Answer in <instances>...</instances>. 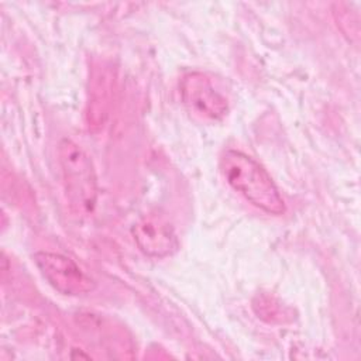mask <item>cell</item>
I'll use <instances>...</instances> for the list:
<instances>
[{
    "instance_id": "1",
    "label": "cell",
    "mask_w": 361,
    "mask_h": 361,
    "mask_svg": "<svg viewBox=\"0 0 361 361\" xmlns=\"http://www.w3.org/2000/svg\"><path fill=\"white\" fill-rule=\"evenodd\" d=\"M220 168L228 185L250 203L269 214L285 212V203L276 185L255 159L241 151L227 149L221 155Z\"/></svg>"
},
{
    "instance_id": "3",
    "label": "cell",
    "mask_w": 361,
    "mask_h": 361,
    "mask_svg": "<svg viewBox=\"0 0 361 361\" xmlns=\"http://www.w3.org/2000/svg\"><path fill=\"white\" fill-rule=\"evenodd\" d=\"M34 262L49 285L63 295H83L92 292L96 286L94 281L66 255L38 251L34 254Z\"/></svg>"
},
{
    "instance_id": "2",
    "label": "cell",
    "mask_w": 361,
    "mask_h": 361,
    "mask_svg": "<svg viewBox=\"0 0 361 361\" xmlns=\"http://www.w3.org/2000/svg\"><path fill=\"white\" fill-rule=\"evenodd\" d=\"M58 154L71 206L78 213L92 212L97 199V182L92 159L69 138L59 142Z\"/></svg>"
},
{
    "instance_id": "5",
    "label": "cell",
    "mask_w": 361,
    "mask_h": 361,
    "mask_svg": "<svg viewBox=\"0 0 361 361\" xmlns=\"http://www.w3.org/2000/svg\"><path fill=\"white\" fill-rule=\"evenodd\" d=\"M138 248L148 257L162 258L178 250V238L168 221L157 216H148L137 221L131 228Z\"/></svg>"
},
{
    "instance_id": "4",
    "label": "cell",
    "mask_w": 361,
    "mask_h": 361,
    "mask_svg": "<svg viewBox=\"0 0 361 361\" xmlns=\"http://www.w3.org/2000/svg\"><path fill=\"white\" fill-rule=\"evenodd\" d=\"M182 97L195 113L207 118H221L227 113L226 99L200 72H190L182 80Z\"/></svg>"
}]
</instances>
